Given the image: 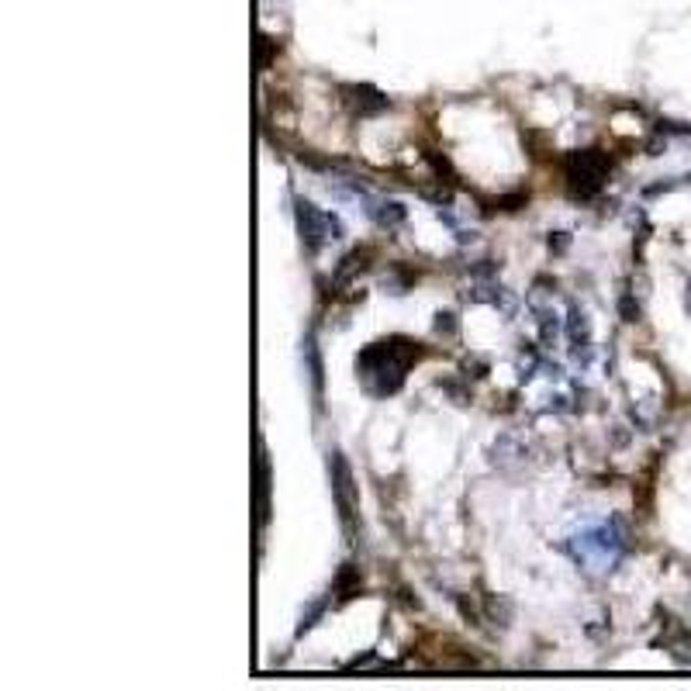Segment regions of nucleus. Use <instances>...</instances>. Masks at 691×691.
Masks as SVG:
<instances>
[{
  "mask_svg": "<svg viewBox=\"0 0 691 691\" xmlns=\"http://www.w3.org/2000/svg\"><path fill=\"white\" fill-rule=\"evenodd\" d=\"M304 349V363H308V377H311V395H315V408H321V356H318V346H315V335H308L301 342Z\"/></svg>",
  "mask_w": 691,
  "mask_h": 691,
  "instance_id": "obj_8",
  "label": "nucleus"
},
{
  "mask_svg": "<svg viewBox=\"0 0 691 691\" xmlns=\"http://www.w3.org/2000/svg\"><path fill=\"white\" fill-rule=\"evenodd\" d=\"M367 256H374V246H363V249H353L346 260H342V267L335 270V284H349L360 270H367Z\"/></svg>",
  "mask_w": 691,
  "mask_h": 691,
  "instance_id": "obj_9",
  "label": "nucleus"
},
{
  "mask_svg": "<svg viewBox=\"0 0 691 691\" xmlns=\"http://www.w3.org/2000/svg\"><path fill=\"white\" fill-rule=\"evenodd\" d=\"M256 474H260V522H267V494H270V463H267V453L260 446V463H256Z\"/></svg>",
  "mask_w": 691,
  "mask_h": 691,
  "instance_id": "obj_10",
  "label": "nucleus"
},
{
  "mask_svg": "<svg viewBox=\"0 0 691 691\" xmlns=\"http://www.w3.org/2000/svg\"><path fill=\"white\" fill-rule=\"evenodd\" d=\"M619 311H622V318H626V321H636V318H640V308L633 304V297L629 294L619 301Z\"/></svg>",
  "mask_w": 691,
  "mask_h": 691,
  "instance_id": "obj_11",
  "label": "nucleus"
},
{
  "mask_svg": "<svg viewBox=\"0 0 691 691\" xmlns=\"http://www.w3.org/2000/svg\"><path fill=\"white\" fill-rule=\"evenodd\" d=\"M608 170H612V163H608V156L601 149H585V152L567 156V187H571V194L578 200L594 198L605 187Z\"/></svg>",
  "mask_w": 691,
  "mask_h": 691,
  "instance_id": "obj_3",
  "label": "nucleus"
},
{
  "mask_svg": "<svg viewBox=\"0 0 691 691\" xmlns=\"http://www.w3.org/2000/svg\"><path fill=\"white\" fill-rule=\"evenodd\" d=\"M294 214H297L301 242H304V249H308V253L321 249L325 242L342 239V221H339L332 211H321V207H315L311 200L294 198Z\"/></svg>",
  "mask_w": 691,
  "mask_h": 691,
  "instance_id": "obj_4",
  "label": "nucleus"
},
{
  "mask_svg": "<svg viewBox=\"0 0 691 691\" xmlns=\"http://www.w3.org/2000/svg\"><path fill=\"white\" fill-rule=\"evenodd\" d=\"M367 214L381 225V228H397V225H404V218H408V211H404V204H397V200H384V198H374V204L367 207Z\"/></svg>",
  "mask_w": 691,
  "mask_h": 691,
  "instance_id": "obj_7",
  "label": "nucleus"
},
{
  "mask_svg": "<svg viewBox=\"0 0 691 691\" xmlns=\"http://www.w3.org/2000/svg\"><path fill=\"white\" fill-rule=\"evenodd\" d=\"M436 332H439V335H443V332H446V335H453V332H456V321H453V315H450V311H446V315H439Z\"/></svg>",
  "mask_w": 691,
  "mask_h": 691,
  "instance_id": "obj_12",
  "label": "nucleus"
},
{
  "mask_svg": "<svg viewBox=\"0 0 691 691\" xmlns=\"http://www.w3.org/2000/svg\"><path fill=\"white\" fill-rule=\"evenodd\" d=\"M564 550L591 574H612L619 567V560L629 550V532L622 525V518H598L581 525V532H574Z\"/></svg>",
  "mask_w": 691,
  "mask_h": 691,
  "instance_id": "obj_2",
  "label": "nucleus"
},
{
  "mask_svg": "<svg viewBox=\"0 0 691 691\" xmlns=\"http://www.w3.org/2000/svg\"><path fill=\"white\" fill-rule=\"evenodd\" d=\"M425 356L422 342L404 339V335H391L384 342H370L360 356H356V377L367 388V395L388 397L401 391L411 363H418Z\"/></svg>",
  "mask_w": 691,
  "mask_h": 691,
  "instance_id": "obj_1",
  "label": "nucleus"
},
{
  "mask_svg": "<svg viewBox=\"0 0 691 691\" xmlns=\"http://www.w3.org/2000/svg\"><path fill=\"white\" fill-rule=\"evenodd\" d=\"M342 94H346V104H349V111L353 114H360V118H370V114H381L384 107H388V97L381 94V90H374V87H367V84H353V87H342Z\"/></svg>",
  "mask_w": 691,
  "mask_h": 691,
  "instance_id": "obj_6",
  "label": "nucleus"
},
{
  "mask_svg": "<svg viewBox=\"0 0 691 691\" xmlns=\"http://www.w3.org/2000/svg\"><path fill=\"white\" fill-rule=\"evenodd\" d=\"M328 477H332V494H335V505H339L342 529L349 536H356V488H353V470H349V463L342 460L339 450L328 453Z\"/></svg>",
  "mask_w": 691,
  "mask_h": 691,
  "instance_id": "obj_5",
  "label": "nucleus"
}]
</instances>
